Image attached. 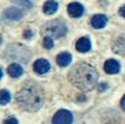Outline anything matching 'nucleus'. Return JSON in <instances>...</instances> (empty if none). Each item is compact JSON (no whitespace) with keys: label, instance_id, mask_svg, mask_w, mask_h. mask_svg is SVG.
I'll return each mask as SVG.
<instances>
[{"label":"nucleus","instance_id":"nucleus-17","mask_svg":"<svg viewBox=\"0 0 125 124\" xmlns=\"http://www.w3.org/2000/svg\"><path fill=\"white\" fill-rule=\"evenodd\" d=\"M4 124H19V122L14 117H8V118H6L4 121Z\"/></svg>","mask_w":125,"mask_h":124},{"label":"nucleus","instance_id":"nucleus-7","mask_svg":"<svg viewBox=\"0 0 125 124\" xmlns=\"http://www.w3.org/2000/svg\"><path fill=\"white\" fill-rule=\"evenodd\" d=\"M104 70L108 74H117V73H119L120 70V65L118 63V61L110 59L104 63Z\"/></svg>","mask_w":125,"mask_h":124},{"label":"nucleus","instance_id":"nucleus-10","mask_svg":"<svg viewBox=\"0 0 125 124\" xmlns=\"http://www.w3.org/2000/svg\"><path fill=\"white\" fill-rule=\"evenodd\" d=\"M91 48V42L89 38H81L76 42V49L80 53H87Z\"/></svg>","mask_w":125,"mask_h":124},{"label":"nucleus","instance_id":"nucleus-2","mask_svg":"<svg viewBox=\"0 0 125 124\" xmlns=\"http://www.w3.org/2000/svg\"><path fill=\"white\" fill-rule=\"evenodd\" d=\"M15 101L22 110L34 113L38 111L43 103V91L34 82H27L16 92Z\"/></svg>","mask_w":125,"mask_h":124},{"label":"nucleus","instance_id":"nucleus-22","mask_svg":"<svg viewBox=\"0 0 125 124\" xmlns=\"http://www.w3.org/2000/svg\"><path fill=\"white\" fill-rule=\"evenodd\" d=\"M2 77V70H1V68H0V79Z\"/></svg>","mask_w":125,"mask_h":124},{"label":"nucleus","instance_id":"nucleus-12","mask_svg":"<svg viewBox=\"0 0 125 124\" xmlns=\"http://www.w3.org/2000/svg\"><path fill=\"white\" fill-rule=\"evenodd\" d=\"M5 16L10 20H19L22 18V12L16 7H10L5 11Z\"/></svg>","mask_w":125,"mask_h":124},{"label":"nucleus","instance_id":"nucleus-8","mask_svg":"<svg viewBox=\"0 0 125 124\" xmlns=\"http://www.w3.org/2000/svg\"><path fill=\"white\" fill-rule=\"evenodd\" d=\"M91 26L95 29H101V28L105 27L106 22H108V18L103 14H97V15H94L91 18Z\"/></svg>","mask_w":125,"mask_h":124},{"label":"nucleus","instance_id":"nucleus-19","mask_svg":"<svg viewBox=\"0 0 125 124\" xmlns=\"http://www.w3.org/2000/svg\"><path fill=\"white\" fill-rule=\"evenodd\" d=\"M120 107H122V109L125 111V95L123 96V98H122V101H120Z\"/></svg>","mask_w":125,"mask_h":124},{"label":"nucleus","instance_id":"nucleus-14","mask_svg":"<svg viewBox=\"0 0 125 124\" xmlns=\"http://www.w3.org/2000/svg\"><path fill=\"white\" fill-rule=\"evenodd\" d=\"M59 8V4L54 0H48L43 5V12L46 14H54Z\"/></svg>","mask_w":125,"mask_h":124},{"label":"nucleus","instance_id":"nucleus-21","mask_svg":"<svg viewBox=\"0 0 125 124\" xmlns=\"http://www.w3.org/2000/svg\"><path fill=\"white\" fill-rule=\"evenodd\" d=\"M32 32H31V31H26V32H25V38L26 39H28V38H32Z\"/></svg>","mask_w":125,"mask_h":124},{"label":"nucleus","instance_id":"nucleus-9","mask_svg":"<svg viewBox=\"0 0 125 124\" xmlns=\"http://www.w3.org/2000/svg\"><path fill=\"white\" fill-rule=\"evenodd\" d=\"M112 49H114V52L116 54L125 55V34L124 35H120L119 38L116 40Z\"/></svg>","mask_w":125,"mask_h":124},{"label":"nucleus","instance_id":"nucleus-20","mask_svg":"<svg viewBox=\"0 0 125 124\" xmlns=\"http://www.w3.org/2000/svg\"><path fill=\"white\" fill-rule=\"evenodd\" d=\"M106 83H101L99 84V91H103V90H105L106 89Z\"/></svg>","mask_w":125,"mask_h":124},{"label":"nucleus","instance_id":"nucleus-3","mask_svg":"<svg viewBox=\"0 0 125 124\" xmlns=\"http://www.w3.org/2000/svg\"><path fill=\"white\" fill-rule=\"evenodd\" d=\"M67 33V27L61 20H52L42 27V34L50 38H62Z\"/></svg>","mask_w":125,"mask_h":124},{"label":"nucleus","instance_id":"nucleus-4","mask_svg":"<svg viewBox=\"0 0 125 124\" xmlns=\"http://www.w3.org/2000/svg\"><path fill=\"white\" fill-rule=\"evenodd\" d=\"M53 124H71L73 123V113L68 110L61 109L54 115Z\"/></svg>","mask_w":125,"mask_h":124},{"label":"nucleus","instance_id":"nucleus-13","mask_svg":"<svg viewBox=\"0 0 125 124\" xmlns=\"http://www.w3.org/2000/svg\"><path fill=\"white\" fill-rule=\"evenodd\" d=\"M56 62H57V65L60 67H67V66L70 65L71 62V55L69 53H67V52H63V53L57 55Z\"/></svg>","mask_w":125,"mask_h":124},{"label":"nucleus","instance_id":"nucleus-23","mask_svg":"<svg viewBox=\"0 0 125 124\" xmlns=\"http://www.w3.org/2000/svg\"><path fill=\"white\" fill-rule=\"evenodd\" d=\"M0 43H1V36H0Z\"/></svg>","mask_w":125,"mask_h":124},{"label":"nucleus","instance_id":"nucleus-11","mask_svg":"<svg viewBox=\"0 0 125 124\" xmlns=\"http://www.w3.org/2000/svg\"><path fill=\"white\" fill-rule=\"evenodd\" d=\"M7 73L11 77L16 79V77H20L23 74V69H22L21 66L18 65V63H11L7 68Z\"/></svg>","mask_w":125,"mask_h":124},{"label":"nucleus","instance_id":"nucleus-1","mask_svg":"<svg viewBox=\"0 0 125 124\" xmlns=\"http://www.w3.org/2000/svg\"><path fill=\"white\" fill-rule=\"evenodd\" d=\"M98 73L91 65L80 62L71 68L69 73V81L82 91H90L96 87Z\"/></svg>","mask_w":125,"mask_h":124},{"label":"nucleus","instance_id":"nucleus-6","mask_svg":"<svg viewBox=\"0 0 125 124\" xmlns=\"http://www.w3.org/2000/svg\"><path fill=\"white\" fill-rule=\"evenodd\" d=\"M68 13L71 18H80L84 13V7L80 2H71L68 5Z\"/></svg>","mask_w":125,"mask_h":124},{"label":"nucleus","instance_id":"nucleus-15","mask_svg":"<svg viewBox=\"0 0 125 124\" xmlns=\"http://www.w3.org/2000/svg\"><path fill=\"white\" fill-rule=\"evenodd\" d=\"M11 101V94L6 89H1L0 90V104L1 105H6L7 103Z\"/></svg>","mask_w":125,"mask_h":124},{"label":"nucleus","instance_id":"nucleus-5","mask_svg":"<svg viewBox=\"0 0 125 124\" xmlns=\"http://www.w3.org/2000/svg\"><path fill=\"white\" fill-rule=\"evenodd\" d=\"M49 69H50V65H49L48 61L44 59L36 60L33 65V70L39 75H43L46 73H48Z\"/></svg>","mask_w":125,"mask_h":124},{"label":"nucleus","instance_id":"nucleus-16","mask_svg":"<svg viewBox=\"0 0 125 124\" xmlns=\"http://www.w3.org/2000/svg\"><path fill=\"white\" fill-rule=\"evenodd\" d=\"M42 45H43V47H44L46 49L53 48V46H54V41H53V38H50V36H44Z\"/></svg>","mask_w":125,"mask_h":124},{"label":"nucleus","instance_id":"nucleus-18","mask_svg":"<svg viewBox=\"0 0 125 124\" xmlns=\"http://www.w3.org/2000/svg\"><path fill=\"white\" fill-rule=\"evenodd\" d=\"M119 15H122L123 18H125V5L122 6L119 8Z\"/></svg>","mask_w":125,"mask_h":124}]
</instances>
